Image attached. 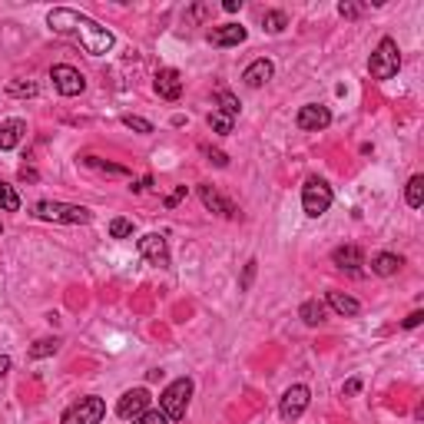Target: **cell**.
I'll use <instances>...</instances> for the list:
<instances>
[{
	"mask_svg": "<svg viewBox=\"0 0 424 424\" xmlns=\"http://www.w3.org/2000/svg\"><path fill=\"white\" fill-rule=\"evenodd\" d=\"M242 40H245V27H239V23H225V27H216L209 34L212 47H239Z\"/></svg>",
	"mask_w": 424,
	"mask_h": 424,
	"instance_id": "9a60e30c",
	"label": "cell"
},
{
	"mask_svg": "<svg viewBox=\"0 0 424 424\" xmlns=\"http://www.w3.org/2000/svg\"><path fill=\"white\" fill-rule=\"evenodd\" d=\"M0 209L3 212H17L20 209V196L10 183H0Z\"/></svg>",
	"mask_w": 424,
	"mask_h": 424,
	"instance_id": "7402d4cb",
	"label": "cell"
},
{
	"mask_svg": "<svg viewBox=\"0 0 424 424\" xmlns=\"http://www.w3.org/2000/svg\"><path fill=\"white\" fill-rule=\"evenodd\" d=\"M10 96H37V83H23V80H10L7 83Z\"/></svg>",
	"mask_w": 424,
	"mask_h": 424,
	"instance_id": "83f0119b",
	"label": "cell"
},
{
	"mask_svg": "<svg viewBox=\"0 0 424 424\" xmlns=\"http://www.w3.org/2000/svg\"><path fill=\"white\" fill-rule=\"evenodd\" d=\"M332 262L338 269H345V272H358V265H361V249H358V245H338L332 252Z\"/></svg>",
	"mask_w": 424,
	"mask_h": 424,
	"instance_id": "ac0fdd59",
	"label": "cell"
},
{
	"mask_svg": "<svg viewBox=\"0 0 424 424\" xmlns=\"http://www.w3.org/2000/svg\"><path fill=\"white\" fill-rule=\"evenodd\" d=\"M47 27H50L54 34H60V37L80 43L90 56L110 54L113 43H116V37H113L103 23H96L93 17L80 14L74 7H54V10L47 14Z\"/></svg>",
	"mask_w": 424,
	"mask_h": 424,
	"instance_id": "6da1fadb",
	"label": "cell"
},
{
	"mask_svg": "<svg viewBox=\"0 0 424 424\" xmlns=\"http://www.w3.org/2000/svg\"><path fill=\"white\" fill-rule=\"evenodd\" d=\"M398 70H401V50H398V43L391 37H385L375 47V54H371L368 74L375 76V80H391Z\"/></svg>",
	"mask_w": 424,
	"mask_h": 424,
	"instance_id": "3957f363",
	"label": "cell"
},
{
	"mask_svg": "<svg viewBox=\"0 0 424 424\" xmlns=\"http://www.w3.org/2000/svg\"><path fill=\"white\" fill-rule=\"evenodd\" d=\"M0 232H3V229H0Z\"/></svg>",
	"mask_w": 424,
	"mask_h": 424,
	"instance_id": "b9f144b4",
	"label": "cell"
},
{
	"mask_svg": "<svg viewBox=\"0 0 424 424\" xmlns=\"http://www.w3.org/2000/svg\"><path fill=\"white\" fill-rule=\"evenodd\" d=\"M298 129H305V133H318V129H325L332 123V110L328 107H322V103H305L295 116Z\"/></svg>",
	"mask_w": 424,
	"mask_h": 424,
	"instance_id": "9c48e42d",
	"label": "cell"
},
{
	"mask_svg": "<svg viewBox=\"0 0 424 424\" xmlns=\"http://www.w3.org/2000/svg\"><path fill=\"white\" fill-rule=\"evenodd\" d=\"M298 318L305 322V325H322L325 322V305L322 302H302V309H298Z\"/></svg>",
	"mask_w": 424,
	"mask_h": 424,
	"instance_id": "ffe728a7",
	"label": "cell"
},
{
	"mask_svg": "<svg viewBox=\"0 0 424 424\" xmlns=\"http://www.w3.org/2000/svg\"><path fill=\"white\" fill-rule=\"evenodd\" d=\"M219 113L232 116V120L239 116V100H236V96H232L229 90H219Z\"/></svg>",
	"mask_w": 424,
	"mask_h": 424,
	"instance_id": "d4e9b609",
	"label": "cell"
},
{
	"mask_svg": "<svg viewBox=\"0 0 424 424\" xmlns=\"http://www.w3.org/2000/svg\"><path fill=\"white\" fill-rule=\"evenodd\" d=\"M272 74H276V67H272V60H265V56H258V60H252L249 67H245V74H242V80H245V87H265L269 80H272Z\"/></svg>",
	"mask_w": 424,
	"mask_h": 424,
	"instance_id": "4fadbf2b",
	"label": "cell"
},
{
	"mask_svg": "<svg viewBox=\"0 0 424 424\" xmlns=\"http://www.w3.org/2000/svg\"><path fill=\"white\" fill-rule=\"evenodd\" d=\"M83 163H87V166H93V169H100V172H110V176H126V169H123V166H113V163H103L100 156H87Z\"/></svg>",
	"mask_w": 424,
	"mask_h": 424,
	"instance_id": "4316f807",
	"label": "cell"
},
{
	"mask_svg": "<svg viewBox=\"0 0 424 424\" xmlns=\"http://www.w3.org/2000/svg\"><path fill=\"white\" fill-rule=\"evenodd\" d=\"M309 401H312L309 388H305V385H292L285 394H282V401H278V414H282L285 421H298V418L305 414Z\"/></svg>",
	"mask_w": 424,
	"mask_h": 424,
	"instance_id": "ba28073f",
	"label": "cell"
},
{
	"mask_svg": "<svg viewBox=\"0 0 424 424\" xmlns=\"http://www.w3.org/2000/svg\"><path fill=\"white\" fill-rule=\"evenodd\" d=\"M189 398H192V381H189V378H176V381L163 391V398H159V411L166 414L169 421H179V418H186Z\"/></svg>",
	"mask_w": 424,
	"mask_h": 424,
	"instance_id": "5b68a950",
	"label": "cell"
},
{
	"mask_svg": "<svg viewBox=\"0 0 424 424\" xmlns=\"http://www.w3.org/2000/svg\"><path fill=\"white\" fill-rule=\"evenodd\" d=\"M23 133H27L23 120H3L0 123V149H14L23 140Z\"/></svg>",
	"mask_w": 424,
	"mask_h": 424,
	"instance_id": "e0dca14e",
	"label": "cell"
},
{
	"mask_svg": "<svg viewBox=\"0 0 424 424\" xmlns=\"http://www.w3.org/2000/svg\"><path fill=\"white\" fill-rule=\"evenodd\" d=\"M358 388H361V385H358V381H348V385H345V394H355Z\"/></svg>",
	"mask_w": 424,
	"mask_h": 424,
	"instance_id": "60d3db41",
	"label": "cell"
},
{
	"mask_svg": "<svg viewBox=\"0 0 424 424\" xmlns=\"http://www.w3.org/2000/svg\"><path fill=\"white\" fill-rule=\"evenodd\" d=\"M153 87L156 93L163 96V100H179V93H183V76L179 70H172V67H163V70H156V80H153Z\"/></svg>",
	"mask_w": 424,
	"mask_h": 424,
	"instance_id": "8fae6325",
	"label": "cell"
},
{
	"mask_svg": "<svg viewBox=\"0 0 424 424\" xmlns=\"http://www.w3.org/2000/svg\"><path fill=\"white\" fill-rule=\"evenodd\" d=\"M239 7H242V0H225V3H222V10H225V14H236Z\"/></svg>",
	"mask_w": 424,
	"mask_h": 424,
	"instance_id": "8d00e7d4",
	"label": "cell"
},
{
	"mask_svg": "<svg viewBox=\"0 0 424 424\" xmlns=\"http://www.w3.org/2000/svg\"><path fill=\"white\" fill-rule=\"evenodd\" d=\"M405 199H408L411 209H421L424 205V176H411V179H408Z\"/></svg>",
	"mask_w": 424,
	"mask_h": 424,
	"instance_id": "44dd1931",
	"label": "cell"
},
{
	"mask_svg": "<svg viewBox=\"0 0 424 424\" xmlns=\"http://www.w3.org/2000/svg\"><path fill=\"white\" fill-rule=\"evenodd\" d=\"M136 424H169V418L163 411H143V414L136 418Z\"/></svg>",
	"mask_w": 424,
	"mask_h": 424,
	"instance_id": "4dcf8cb0",
	"label": "cell"
},
{
	"mask_svg": "<svg viewBox=\"0 0 424 424\" xmlns=\"http://www.w3.org/2000/svg\"><path fill=\"white\" fill-rule=\"evenodd\" d=\"M50 80H54V87L63 96H80V93L87 90V76L80 74L76 67H70V63H56L54 70H50Z\"/></svg>",
	"mask_w": 424,
	"mask_h": 424,
	"instance_id": "52a82bcc",
	"label": "cell"
},
{
	"mask_svg": "<svg viewBox=\"0 0 424 424\" xmlns=\"http://www.w3.org/2000/svg\"><path fill=\"white\" fill-rule=\"evenodd\" d=\"M146 408H149V391H146V388H129L126 394L120 398V405H116V414H120V418H126V421H129V418L136 421Z\"/></svg>",
	"mask_w": 424,
	"mask_h": 424,
	"instance_id": "30bf717a",
	"label": "cell"
},
{
	"mask_svg": "<svg viewBox=\"0 0 424 424\" xmlns=\"http://www.w3.org/2000/svg\"><path fill=\"white\" fill-rule=\"evenodd\" d=\"M140 252L143 258H149L153 265H159V269H166L169 265V249H166V239L159 236V232H149L140 239Z\"/></svg>",
	"mask_w": 424,
	"mask_h": 424,
	"instance_id": "7c38bea8",
	"label": "cell"
},
{
	"mask_svg": "<svg viewBox=\"0 0 424 424\" xmlns=\"http://www.w3.org/2000/svg\"><path fill=\"white\" fill-rule=\"evenodd\" d=\"M232 123H236V120H232V116H225V113H212V116H209V126L216 129V133H219V136H225V133H232Z\"/></svg>",
	"mask_w": 424,
	"mask_h": 424,
	"instance_id": "484cf974",
	"label": "cell"
},
{
	"mask_svg": "<svg viewBox=\"0 0 424 424\" xmlns=\"http://www.w3.org/2000/svg\"><path fill=\"white\" fill-rule=\"evenodd\" d=\"M199 196H203V205H205V209L219 212V216H225V219H236V216H239V209L229 203V199H222V196L216 192V189H212V186L203 183V186H199Z\"/></svg>",
	"mask_w": 424,
	"mask_h": 424,
	"instance_id": "5bb4252c",
	"label": "cell"
},
{
	"mask_svg": "<svg viewBox=\"0 0 424 424\" xmlns=\"http://www.w3.org/2000/svg\"><path fill=\"white\" fill-rule=\"evenodd\" d=\"M149 183H153V179H149V176H143V179H140V183H133V192H143V189H146Z\"/></svg>",
	"mask_w": 424,
	"mask_h": 424,
	"instance_id": "74e56055",
	"label": "cell"
},
{
	"mask_svg": "<svg viewBox=\"0 0 424 424\" xmlns=\"http://www.w3.org/2000/svg\"><path fill=\"white\" fill-rule=\"evenodd\" d=\"M34 216L47 222H67V225H83V222L93 219L90 209L74 203H56V199H43V203L34 205Z\"/></svg>",
	"mask_w": 424,
	"mask_h": 424,
	"instance_id": "7a4b0ae2",
	"label": "cell"
},
{
	"mask_svg": "<svg viewBox=\"0 0 424 424\" xmlns=\"http://www.w3.org/2000/svg\"><path fill=\"white\" fill-rule=\"evenodd\" d=\"M332 186L325 183V179H318V176H312L309 183L302 186V209H305V216H312V219H318V216H325L328 209H332Z\"/></svg>",
	"mask_w": 424,
	"mask_h": 424,
	"instance_id": "277c9868",
	"label": "cell"
},
{
	"mask_svg": "<svg viewBox=\"0 0 424 424\" xmlns=\"http://www.w3.org/2000/svg\"><path fill=\"white\" fill-rule=\"evenodd\" d=\"M20 179H37V172H34V169H27V166H23V169H20Z\"/></svg>",
	"mask_w": 424,
	"mask_h": 424,
	"instance_id": "ab89813d",
	"label": "cell"
},
{
	"mask_svg": "<svg viewBox=\"0 0 424 424\" xmlns=\"http://www.w3.org/2000/svg\"><path fill=\"white\" fill-rule=\"evenodd\" d=\"M252 278H256V262H249V265H245V272H242V289H249V285H252Z\"/></svg>",
	"mask_w": 424,
	"mask_h": 424,
	"instance_id": "e575fe53",
	"label": "cell"
},
{
	"mask_svg": "<svg viewBox=\"0 0 424 424\" xmlns=\"http://www.w3.org/2000/svg\"><path fill=\"white\" fill-rule=\"evenodd\" d=\"M398 269H401V258L391 256V252H378V256L371 258V272H375V276L388 278V276H394Z\"/></svg>",
	"mask_w": 424,
	"mask_h": 424,
	"instance_id": "d6986e66",
	"label": "cell"
},
{
	"mask_svg": "<svg viewBox=\"0 0 424 424\" xmlns=\"http://www.w3.org/2000/svg\"><path fill=\"white\" fill-rule=\"evenodd\" d=\"M56 348H60V338H40L30 348V358H50V355H56Z\"/></svg>",
	"mask_w": 424,
	"mask_h": 424,
	"instance_id": "603a6c76",
	"label": "cell"
},
{
	"mask_svg": "<svg viewBox=\"0 0 424 424\" xmlns=\"http://www.w3.org/2000/svg\"><path fill=\"white\" fill-rule=\"evenodd\" d=\"M7 371H10V358H7V355H0V378H3Z\"/></svg>",
	"mask_w": 424,
	"mask_h": 424,
	"instance_id": "f35d334b",
	"label": "cell"
},
{
	"mask_svg": "<svg viewBox=\"0 0 424 424\" xmlns=\"http://www.w3.org/2000/svg\"><path fill=\"white\" fill-rule=\"evenodd\" d=\"M183 199H186V186H176V192H169L166 196V209H176Z\"/></svg>",
	"mask_w": 424,
	"mask_h": 424,
	"instance_id": "1f68e13d",
	"label": "cell"
},
{
	"mask_svg": "<svg viewBox=\"0 0 424 424\" xmlns=\"http://www.w3.org/2000/svg\"><path fill=\"white\" fill-rule=\"evenodd\" d=\"M205 156L216 163V166H229V156L225 153H219V149H212V146H205Z\"/></svg>",
	"mask_w": 424,
	"mask_h": 424,
	"instance_id": "d6a6232c",
	"label": "cell"
},
{
	"mask_svg": "<svg viewBox=\"0 0 424 424\" xmlns=\"http://www.w3.org/2000/svg\"><path fill=\"white\" fill-rule=\"evenodd\" d=\"M123 126L136 129V133H143V136H149V133H153V123H149V120H143V116H123Z\"/></svg>",
	"mask_w": 424,
	"mask_h": 424,
	"instance_id": "f546056e",
	"label": "cell"
},
{
	"mask_svg": "<svg viewBox=\"0 0 424 424\" xmlns=\"http://www.w3.org/2000/svg\"><path fill=\"white\" fill-rule=\"evenodd\" d=\"M262 23H265V30H269V34H282V30L289 27V17H285L282 10H269V14L262 17Z\"/></svg>",
	"mask_w": 424,
	"mask_h": 424,
	"instance_id": "cb8c5ba5",
	"label": "cell"
},
{
	"mask_svg": "<svg viewBox=\"0 0 424 424\" xmlns=\"http://www.w3.org/2000/svg\"><path fill=\"white\" fill-rule=\"evenodd\" d=\"M110 236L113 239H129V236H133V222L129 219H113L110 222Z\"/></svg>",
	"mask_w": 424,
	"mask_h": 424,
	"instance_id": "f1b7e54d",
	"label": "cell"
},
{
	"mask_svg": "<svg viewBox=\"0 0 424 424\" xmlns=\"http://www.w3.org/2000/svg\"><path fill=\"white\" fill-rule=\"evenodd\" d=\"M328 309L338 312L342 318H355V315H361V302L345 295V292H328Z\"/></svg>",
	"mask_w": 424,
	"mask_h": 424,
	"instance_id": "2e32d148",
	"label": "cell"
},
{
	"mask_svg": "<svg viewBox=\"0 0 424 424\" xmlns=\"http://www.w3.org/2000/svg\"><path fill=\"white\" fill-rule=\"evenodd\" d=\"M338 14H342V17H358L361 7H355V3H338Z\"/></svg>",
	"mask_w": 424,
	"mask_h": 424,
	"instance_id": "836d02e7",
	"label": "cell"
},
{
	"mask_svg": "<svg viewBox=\"0 0 424 424\" xmlns=\"http://www.w3.org/2000/svg\"><path fill=\"white\" fill-rule=\"evenodd\" d=\"M103 414H107L103 398H93L90 394V398H80L74 408H67L60 424H100L103 421Z\"/></svg>",
	"mask_w": 424,
	"mask_h": 424,
	"instance_id": "8992f818",
	"label": "cell"
},
{
	"mask_svg": "<svg viewBox=\"0 0 424 424\" xmlns=\"http://www.w3.org/2000/svg\"><path fill=\"white\" fill-rule=\"evenodd\" d=\"M421 322H424V312H411V315L405 318V328H418Z\"/></svg>",
	"mask_w": 424,
	"mask_h": 424,
	"instance_id": "d590c367",
	"label": "cell"
}]
</instances>
